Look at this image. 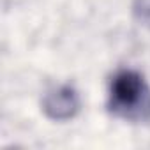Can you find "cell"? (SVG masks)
Listing matches in <instances>:
<instances>
[{
	"mask_svg": "<svg viewBox=\"0 0 150 150\" xmlns=\"http://www.w3.org/2000/svg\"><path fill=\"white\" fill-rule=\"evenodd\" d=\"M108 111L127 122L150 120V87L134 69H118L108 83Z\"/></svg>",
	"mask_w": 150,
	"mask_h": 150,
	"instance_id": "6da1fadb",
	"label": "cell"
},
{
	"mask_svg": "<svg viewBox=\"0 0 150 150\" xmlns=\"http://www.w3.org/2000/svg\"><path fill=\"white\" fill-rule=\"evenodd\" d=\"M42 113L55 122L72 120L81 110L80 94L72 85H58L48 90L42 97Z\"/></svg>",
	"mask_w": 150,
	"mask_h": 150,
	"instance_id": "7a4b0ae2",
	"label": "cell"
},
{
	"mask_svg": "<svg viewBox=\"0 0 150 150\" xmlns=\"http://www.w3.org/2000/svg\"><path fill=\"white\" fill-rule=\"evenodd\" d=\"M131 13L139 25L150 28V0H132Z\"/></svg>",
	"mask_w": 150,
	"mask_h": 150,
	"instance_id": "3957f363",
	"label": "cell"
}]
</instances>
